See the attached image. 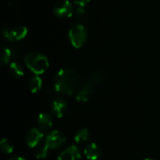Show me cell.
<instances>
[{
    "mask_svg": "<svg viewBox=\"0 0 160 160\" xmlns=\"http://www.w3.org/2000/svg\"><path fill=\"white\" fill-rule=\"evenodd\" d=\"M78 75L71 68H62L56 73L54 77L53 87L58 93L70 96L78 90Z\"/></svg>",
    "mask_w": 160,
    "mask_h": 160,
    "instance_id": "obj_1",
    "label": "cell"
},
{
    "mask_svg": "<svg viewBox=\"0 0 160 160\" xmlns=\"http://www.w3.org/2000/svg\"><path fill=\"white\" fill-rule=\"evenodd\" d=\"M104 72L101 68L93 71L76 92V99L79 102H86L96 90L97 86L104 80Z\"/></svg>",
    "mask_w": 160,
    "mask_h": 160,
    "instance_id": "obj_2",
    "label": "cell"
},
{
    "mask_svg": "<svg viewBox=\"0 0 160 160\" xmlns=\"http://www.w3.org/2000/svg\"><path fill=\"white\" fill-rule=\"evenodd\" d=\"M24 63L25 66L36 75L44 73L49 67L48 58L38 52L27 53L24 57Z\"/></svg>",
    "mask_w": 160,
    "mask_h": 160,
    "instance_id": "obj_3",
    "label": "cell"
},
{
    "mask_svg": "<svg viewBox=\"0 0 160 160\" xmlns=\"http://www.w3.org/2000/svg\"><path fill=\"white\" fill-rule=\"evenodd\" d=\"M68 37L72 46L79 49L82 47L87 40V30L82 24L75 23L70 27Z\"/></svg>",
    "mask_w": 160,
    "mask_h": 160,
    "instance_id": "obj_4",
    "label": "cell"
},
{
    "mask_svg": "<svg viewBox=\"0 0 160 160\" xmlns=\"http://www.w3.org/2000/svg\"><path fill=\"white\" fill-rule=\"evenodd\" d=\"M66 141L67 138L64 133L59 130H52L46 136L44 143L49 147L50 150H53L62 147L66 143Z\"/></svg>",
    "mask_w": 160,
    "mask_h": 160,
    "instance_id": "obj_5",
    "label": "cell"
},
{
    "mask_svg": "<svg viewBox=\"0 0 160 160\" xmlns=\"http://www.w3.org/2000/svg\"><path fill=\"white\" fill-rule=\"evenodd\" d=\"M53 13L60 19H67L73 15L74 8L68 0H60L53 6Z\"/></svg>",
    "mask_w": 160,
    "mask_h": 160,
    "instance_id": "obj_6",
    "label": "cell"
},
{
    "mask_svg": "<svg viewBox=\"0 0 160 160\" xmlns=\"http://www.w3.org/2000/svg\"><path fill=\"white\" fill-rule=\"evenodd\" d=\"M4 37L9 41H16L25 38L27 35V28L23 25H18L12 28H6L3 29Z\"/></svg>",
    "mask_w": 160,
    "mask_h": 160,
    "instance_id": "obj_7",
    "label": "cell"
},
{
    "mask_svg": "<svg viewBox=\"0 0 160 160\" xmlns=\"http://www.w3.org/2000/svg\"><path fill=\"white\" fill-rule=\"evenodd\" d=\"M43 137H44V134L41 129L33 128L27 131L25 135V142L28 147L36 148L39 146L40 142L43 140Z\"/></svg>",
    "mask_w": 160,
    "mask_h": 160,
    "instance_id": "obj_8",
    "label": "cell"
},
{
    "mask_svg": "<svg viewBox=\"0 0 160 160\" xmlns=\"http://www.w3.org/2000/svg\"><path fill=\"white\" fill-rule=\"evenodd\" d=\"M51 110L54 116L62 118L68 111V103L62 98H55L51 103Z\"/></svg>",
    "mask_w": 160,
    "mask_h": 160,
    "instance_id": "obj_9",
    "label": "cell"
},
{
    "mask_svg": "<svg viewBox=\"0 0 160 160\" xmlns=\"http://www.w3.org/2000/svg\"><path fill=\"white\" fill-rule=\"evenodd\" d=\"M82 154L80 149L75 145H70L60 153L57 160H81Z\"/></svg>",
    "mask_w": 160,
    "mask_h": 160,
    "instance_id": "obj_10",
    "label": "cell"
},
{
    "mask_svg": "<svg viewBox=\"0 0 160 160\" xmlns=\"http://www.w3.org/2000/svg\"><path fill=\"white\" fill-rule=\"evenodd\" d=\"M83 155L88 160H98L101 156V148L96 142H90L84 147Z\"/></svg>",
    "mask_w": 160,
    "mask_h": 160,
    "instance_id": "obj_11",
    "label": "cell"
},
{
    "mask_svg": "<svg viewBox=\"0 0 160 160\" xmlns=\"http://www.w3.org/2000/svg\"><path fill=\"white\" fill-rule=\"evenodd\" d=\"M38 126L42 131L50 130L53 126V119L52 115L47 112H41L38 117Z\"/></svg>",
    "mask_w": 160,
    "mask_h": 160,
    "instance_id": "obj_12",
    "label": "cell"
},
{
    "mask_svg": "<svg viewBox=\"0 0 160 160\" xmlns=\"http://www.w3.org/2000/svg\"><path fill=\"white\" fill-rule=\"evenodd\" d=\"M27 86H28V89L32 93H37L42 87V80L40 79L38 75H35L28 80Z\"/></svg>",
    "mask_w": 160,
    "mask_h": 160,
    "instance_id": "obj_13",
    "label": "cell"
},
{
    "mask_svg": "<svg viewBox=\"0 0 160 160\" xmlns=\"http://www.w3.org/2000/svg\"><path fill=\"white\" fill-rule=\"evenodd\" d=\"M89 137H90L89 130L86 128H82L78 129L77 132L75 133L74 140L78 144H82L89 140Z\"/></svg>",
    "mask_w": 160,
    "mask_h": 160,
    "instance_id": "obj_14",
    "label": "cell"
},
{
    "mask_svg": "<svg viewBox=\"0 0 160 160\" xmlns=\"http://www.w3.org/2000/svg\"><path fill=\"white\" fill-rule=\"evenodd\" d=\"M14 52L15 51L8 48V47H3L2 52H1V56H0V62L2 65H7L11 61V59L14 57Z\"/></svg>",
    "mask_w": 160,
    "mask_h": 160,
    "instance_id": "obj_15",
    "label": "cell"
},
{
    "mask_svg": "<svg viewBox=\"0 0 160 160\" xmlns=\"http://www.w3.org/2000/svg\"><path fill=\"white\" fill-rule=\"evenodd\" d=\"M9 72H10V74H11L13 77H15V78H20V77H22V76L23 75L24 70H23L22 66L20 63L13 61V62H11L10 65H9Z\"/></svg>",
    "mask_w": 160,
    "mask_h": 160,
    "instance_id": "obj_16",
    "label": "cell"
},
{
    "mask_svg": "<svg viewBox=\"0 0 160 160\" xmlns=\"http://www.w3.org/2000/svg\"><path fill=\"white\" fill-rule=\"evenodd\" d=\"M0 148H1V150H2L4 153H6V154H8V155L12 154L13 151H14V146H13V144H12L8 139H5V138L2 139L1 142H0Z\"/></svg>",
    "mask_w": 160,
    "mask_h": 160,
    "instance_id": "obj_17",
    "label": "cell"
},
{
    "mask_svg": "<svg viewBox=\"0 0 160 160\" xmlns=\"http://www.w3.org/2000/svg\"><path fill=\"white\" fill-rule=\"evenodd\" d=\"M49 151H50L49 147L44 143L43 145L38 147V149L36 151V158L38 159H44V158H46L48 157Z\"/></svg>",
    "mask_w": 160,
    "mask_h": 160,
    "instance_id": "obj_18",
    "label": "cell"
},
{
    "mask_svg": "<svg viewBox=\"0 0 160 160\" xmlns=\"http://www.w3.org/2000/svg\"><path fill=\"white\" fill-rule=\"evenodd\" d=\"M74 14H75V17L77 19H82L84 18V16L86 15V11L85 9L83 8V7H78L75 11H74Z\"/></svg>",
    "mask_w": 160,
    "mask_h": 160,
    "instance_id": "obj_19",
    "label": "cell"
},
{
    "mask_svg": "<svg viewBox=\"0 0 160 160\" xmlns=\"http://www.w3.org/2000/svg\"><path fill=\"white\" fill-rule=\"evenodd\" d=\"M74 3L78 6V7H83L85 6L87 3H89L91 0H73Z\"/></svg>",
    "mask_w": 160,
    "mask_h": 160,
    "instance_id": "obj_20",
    "label": "cell"
},
{
    "mask_svg": "<svg viewBox=\"0 0 160 160\" xmlns=\"http://www.w3.org/2000/svg\"><path fill=\"white\" fill-rule=\"evenodd\" d=\"M8 160H25V158H23L22 157H20V156H12L8 158Z\"/></svg>",
    "mask_w": 160,
    "mask_h": 160,
    "instance_id": "obj_21",
    "label": "cell"
},
{
    "mask_svg": "<svg viewBox=\"0 0 160 160\" xmlns=\"http://www.w3.org/2000/svg\"><path fill=\"white\" fill-rule=\"evenodd\" d=\"M143 160H155V159H152V158H146V159H143Z\"/></svg>",
    "mask_w": 160,
    "mask_h": 160,
    "instance_id": "obj_22",
    "label": "cell"
}]
</instances>
